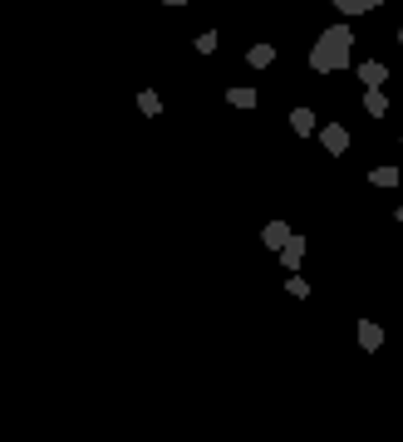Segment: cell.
Returning <instances> with one entry per match:
<instances>
[{
	"label": "cell",
	"instance_id": "15",
	"mask_svg": "<svg viewBox=\"0 0 403 442\" xmlns=\"http://www.w3.org/2000/svg\"><path fill=\"white\" fill-rule=\"evenodd\" d=\"M398 44H403V25H398Z\"/></svg>",
	"mask_w": 403,
	"mask_h": 442
},
{
	"label": "cell",
	"instance_id": "8",
	"mask_svg": "<svg viewBox=\"0 0 403 442\" xmlns=\"http://www.w3.org/2000/svg\"><path fill=\"white\" fill-rule=\"evenodd\" d=\"M291 236H295V231H291V227H285V221H271V227L261 231V241H266L271 251H280V246H285V241H291Z\"/></svg>",
	"mask_w": 403,
	"mask_h": 442
},
{
	"label": "cell",
	"instance_id": "14",
	"mask_svg": "<svg viewBox=\"0 0 403 442\" xmlns=\"http://www.w3.org/2000/svg\"><path fill=\"white\" fill-rule=\"evenodd\" d=\"M212 49H216V30H202L197 35V54H212Z\"/></svg>",
	"mask_w": 403,
	"mask_h": 442
},
{
	"label": "cell",
	"instance_id": "5",
	"mask_svg": "<svg viewBox=\"0 0 403 442\" xmlns=\"http://www.w3.org/2000/svg\"><path fill=\"white\" fill-rule=\"evenodd\" d=\"M300 260H305V236H291L280 246V265H291V270H300Z\"/></svg>",
	"mask_w": 403,
	"mask_h": 442
},
{
	"label": "cell",
	"instance_id": "16",
	"mask_svg": "<svg viewBox=\"0 0 403 442\" xmlns=\"http://www.w3.org/2000/svg\"><path fill=\"white\" fill-rule=\"evenodd\" d=\"M398 221H403V206H398Z\"/></svg>",
	"mask_w": 403,
	"mask_h": 442
},
{
	"label": "cell",
	"instance_id": "4",
	"mask_svg": "<svg viewBox=\"0 0 403 442\" xmlns=\"http://www.w3.org/2000/svg\"><path fill=\"white\" fill-rule=\"evenodd\" d=\"M384 0H334V10L344 15V20H354V15H369V10H379Z\"/></svg>",
	"mask_w": 403,
	"mask_h": 442
},
{
	"label": "cell",
	"instance_id": "6",
	"mask_svg": "<svg viewBox=\"0 0 403 442\" xmlns=\"http://www.w3.org/2000/svg\"><path fill=\"white\" fill-rule=\"evenodd\" d=\"M291 128L300 133V138H310V133H320V123H315V114L300 103V108H291Z\"/></svg>",
	"mask_w": 403,
	"mask_h": 442
},
{
	"label": "cell",
	"instance_id": "7",
	"mask_svg": "<svg viewBox=\"0 0 403 442\" xmlns=\"http://www.w3.org/2000/svg\"><path fill=\"white\" fill-rule=\"evenodd\" d=\"M359 79H364V89H384V79H388V64L369 60V64H359Z\"/></svg>",
	"mask_w": 403,
	"mask_h": 442
},
{
	"label": "cell",
	"instance_id": "3",
	"mask_svg": "<svg viewBox=\"0 0 403 442\" xmlns=\"http://www.w3.org/2000/svg\"><path fill=\"white\" fill-rule=\"evenodd\" d=\"M359 349H384V324H374V319H359Z\"/></svg>",
	"mask_w": 403,
	"mask_h": 442
},
{
	"label": "cell",
	"instance_id": "11",
	"mask_svg": "<svg viewBox=\"0 0 403 442\" xmlns=\"http://www.w3.org/2000/svg\"><path fill=\"white\" fill-rule=\"evenodd\" d=\"M369 182L388 192V187H398V168H393V162H388V168H374V173H369Z\"/></svg>",
	"mask_w": 403,
	"mask_h": 442
},
{
	"label": "cell",
	"instance_id": "13",
	"mask_svg": "<svg viewBox=\"0 0 403 442\" xmlns=\"http://www.w3.org/2000/svg\"><path fill=\"white\" fill-rule=\"evenodd\" d=\"M138 108H143V114L153 118V114H162V98H157L153 89H143V94H138Z\"/></svg>",
	"mask_w": 403,
	"mask_h": 442
},
{
	"label": "cell",
	"instance_id": "2",
	"mask_svg": "<svg viewBox=\"0 0 403 442\" xmlns=\"http://www.w3.org/2000/svg\"><path fill=\"white\" fill-rule=\"evenodd\" d=\"M320 143H325L334 157L350 152V128H344V123H325V128H320Z\"/></svg>",
	"mask_w": 403,
	"mask_h": 442
},
{
	"label": "cell",
	"instance_id": "12",
	"mask_svg": "<svg viewBox=\"0 0 403 442\" xmlns=\"http://www.w3.org/2000/svg\"><path fill=\"white\" fill-rule=\"evenodd\" d=\"M226 103L232 108H256V89H226Z\"/></svg>",
	"mask_w": 403,
	"mask_h": 442
},
{
	"label": "cell",
	"instance_id": "9",
	"mask_svg": "<svg viewBox=\"0 0 403 442\" xmlns=\"http://www.w3.org/2000/svg\"><path fill=\"white\" fill-rule=\"evenodd\" d=\"M364 114H369V118H384V114H388L384 89H364Z\"/></svg>",
	"mask_w": 403,
	"mask_h": 442
},
{
	"label": "cell",
	"instance_id": "10",
	"mask_svg": "<svg viewBox=\"0 0 403 442\" xmlns=\"http://www.w3.org/2000/svg\"><path fill=\"white\" fill-rule=\"evenodd\" d=\"M271 60H275V44H251V49H246V64H251V69H266Z\"/></svg>",
	"mask_w": 403,
	"mask_h": 442
},
{
	"label": "cell",
	"instance_id": "1",
	"mask_svg": "<svg viewBox=\"0 0 403 442\" xmlns=\"http://www.w3.org/2000/svg\"><path fill=\"white\" fill-rule=\"evenodd\" d=\"M350 49H354V30H350V25H329V30L315 39V49H310V69H315V74L344 69V64H350Z\"/></svg>",
	"mask_w": 403,
	"mask_h": 442
}]
</instances>
